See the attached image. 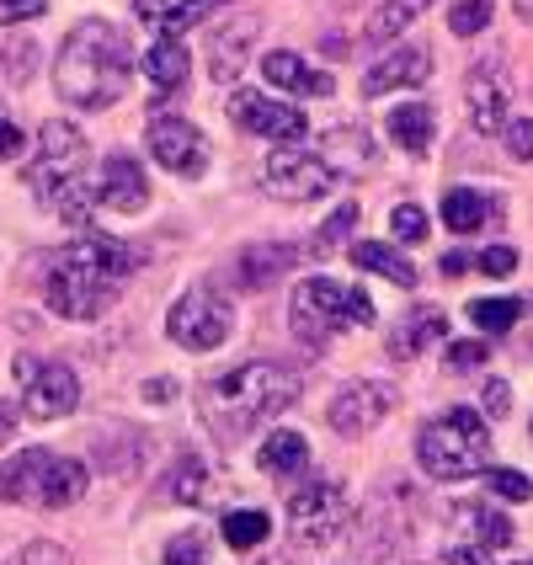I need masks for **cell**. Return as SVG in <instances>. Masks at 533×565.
Listing matches in <instances>:
<instances>
[{"label":"cell","instance_id":"7","mask_svg":"<svg viewBox=\"0 0 533 565\" xmlns=\"http://www.w3.org/2000/svg\"><path fill=\"white\" fill-rule=\"evenodd\" d=\"M288 320H294V337L305 347H326L337 331H352V326H374V299L363 288H347V282L331 278H305L294 288V305H288Z\"/></svg>","mask_w":533,"mask_h":565},{"label":"cell","instance_id":"30","mask_svg":"<svg viewBox=\"0 0 533 565\" xmlns=\"http://www.w3.org/2000/svg\"><path fill=\"white\" fill-rule=\"evenodd\" d=\"M427 6H433V0H384L363 38H369V43H390V38H401V32H406L411 22L427 11Z\"/></svg>","mask_w":533,"mask_h":565},{"label":"cell","instance_id":"35","mask_svg":"<svg viewBox=\"0 0 533 565\" xmlns=\"http://www.w3.org/2000/svg\"><path fill=\"white\" fill-rule=\"evenodd\" d=\"M160 565H209V539L198 534V529H188V534H177L171 544H166V555H160Z\"/></svg>","mask_w":533,"mask_h":565},{"label":"cell","instance_id":"11","mask_svg":"<svg viewBox=\"0 0 533 565\" xmlns=\"http://www.w3.org/2000/svg\"><path fill=\"white\" fill-rule=\"evenodd\" d=\"M230 124L256 134V139H278V145L305 139V113L288 107V102H278V96H262V92H235L230 96Z\"/></svg>","mask_w":533,"mask_h":565},{"label":"cell","instance_id":"45","mask_svg":"<svg viewBox=\"0 0 533 565\" xmlns=\"http://www.w3.org/2000/svg\"><path fill=\"white\" fill-rule=\"evenodd\" d=\"M43 11H49V0H0V22H32Z\"/></svg>","mask_w":533,"mask_h":565},{"label":"cell","instance_id":"17","mask_svg":"<svg viewBox=\"0 0 533 565\" xmlns=\"http://www.w3.org/2000/svg\"><path fill=\"white\" fill-rule=\"evenodd\" d=\"M465 96H470L475 134H497V128L507 124V75L497 70V64H475Z\"/></svg>","mask_w":533,"mask_h":565},{"label":"cell","instance_id":"10","mask_svg":"<svg viewBox=\"0 0 533 565\" xmlns=\"http://www.w3.org/2000/svg\"><path fill=\"white\" fill-rule=\"evenodd\" d=\"M81 406V379L70 363H38L32 379H22V416L28 422H60Z\"/></svg>","mask_w":533,"mask_h":565},{"label":"cell","instance_id":"19","mask_svg":"<svg viewBox=\"0 0 533 565\" xmlns=\"http://www.w3.org/2000/svg\"><path fill=\"white\" fill-rule=\"evenodd\" d=\"M262 70H267V81H273L278 92H288V96H331V92H337V81H331L326 70L305 64L299 54H288V49L267 54V60H262Z\"/></svg>","mask_w":533,"mask_h":565},{"label":"cell","instance_id":"13","mask_svg":"<svg viewBox=\"0 0 533 565\" xmlns=\"http://www.w3.org/2000/svg\"><path fill=\"white\" fill-rule=\"evenodd\" d=\"M390 411H395V390L384 379H358V384H347L342 395L331 401L326 416H331V427L342 438H363V433H374Z\"/></svg>","mask_w":533,"mask_h":565},{"label":"cell","instance_id":"15","mask_svg":"<svg viewBox=\"0 0 533 565\" xmlns=\"http://www.w3.org/2000/svg\"><path fill=\"white\" fill-rule=\"evenodd\" d=\"M92 198L102 209H113V214H139V209L150 203V182H145L139 160L107 156L102 171H96V182H92Z\"/></svg>","mask_w":533,"mask_h":565},{"label":"cell","instance_id":"33","mask_svg":"<svg viewBox=\"0 0 533 565\" xmlns=\"http://www.w3.org/2000/svg\"><path fill=\"white\" fill-rule=\"evenodd\" d=\"M518 315H523L518 299H475L470 305V320L480 326V331H491V337L512 331V326H518Z\"/></svg>","mask_w":533,"mask_h":565},{"label":"cell","instance_id":"49","mask_svg":"<svg viewBox=\"0 0 533 565\" xmlns=\"http://www.w3.org/2000/svg\"><path fill=\"white\" fill-rule=\"evenodd\" d=\"M459 273H470V256H443V278H459Z\"/></svg>","mask_w":533,"mask_h":565},{"label":"cell","instance_id":"14","mask_svg":"<svg viewBox=\"0 0 533 565\" xmlns=\"http://www.w3.org/2000/svg\"><path fill=\"white\" fill-rule=\"evenodd\" d=\"M150 156L177 177H203L209 171V145L188 118H156L150 124Z\"/></svg>","mask_w":533,"mask_h":565},{"label":"cell","instance_id":"16","mask_svg":"<svg viewBox=\"0 0 533 565\" xmlns=\"http://www.w3.org/2000/svg\"><path fill=\"white\" fill-rule=\"evenodd\" d=\"M433 75V54L422 43H406L395 54H379V64L363 75V96H384V92H401V86H422Z\"/></svg>","mask_w":533,"mask_h":565},{"label":"cell","instance_id":"39","mask_svg":"<svg viewBox=\"0 0 533 565\" xmlns=\"http://www.w3.org/2000/svg\"><path fill=\"white\" fill-rule=\"evenodd\" d=\"M0 54H6L0 64H6V75H11V81H28L32 64H38V43H28V38H22V43H6Z\"/></svg>","mask_w":533,"mask_h":565},{"label":"cell","instance_id":"25","mask_svg":"<svg viewBox=\"0 0 533 565\" xmlns=\"http://www.w3.org/2000/svg\"><path fill=\"white\" fill-rule=\"evenodd\" d=\"M433 128H438V113H433L427 102H406V107H395V113H390V139H395L406 156H427Z\"/></svg>","mask_w":533,"mask_h":565},{"label":"cell","instance_id":"8","mask_svg":"<svg viewBox=\"0 0 533 565\" xmlns=\"http://www.w3.org/2000/svg\"><path fill=\"white\" fill-rule=\"evenodd\" d=\"M230 326H235V310L224 305L214 288H188L182 299H177V310L166 315V337L177 347H192V352H209V347H220L230 337Z\"/></svg>","mask_w":533,"mask_h":565},{"label":"cell","instance_id":"40","mask_svg":"<svg viewBox=\"0 0 533 565\" xmlns=\"http://www.w3.org/2000/svg\"><path fill=\"white\" fill-rule=\"evenodd\" d=\"M475 267H480L486 278H512V273H518V252H512V246H486V252L475 256Z\"/></svg>","mask_w":533,"mask_h":565},{"label":"cell","instance_id":"36","mask_svg":"<svg viewBox=\"0 0 533 565\" xmlns=\"http://www.w3.org/2000/svg\"><path fill=\"white\" fill-rule=\"evenodd\" d=\"M448 28L459 32V38L486 32V28H491V0H459V6L448 11Z\"/></svg>","mask_w":533,"mask_h":565},{"label":"cell","instance_id":"50","mask_svg":"<svg viewBox=\"0 0 533 565\" xmlns=\"http://www.w3.org/2000/svg\"><path fill=\"white\" fill-rule=\"evenodd\" d=\"M11 422H17V411L0 406V443H6V433H11Z\"/></svg>","mask_w":533,"mask_h":565},{"label":"cell","instance_id":"21","mask_svg":"<svg viewBox=\"0 0 533 565\" xmlns=\"http://www.w3.org/2000/svg\"><path fill=\"white\" fill-rule=\"evenodd\" d=\"M214 0H134V11H139V22L145 28H156L160 38H182L192 22H203V11H209Z\"/></svg>","mask_w":533,"mask_h":565},{"label":"cell","instance_id":"37","mask_svg":"<svg viewBox=\"0 0 533 565\" xmlns=\"http://www.w3.org/2000/svg\"><path fill=\"white\" fill-rule=\"evenodd\" d=\"M486 486H491L502 502H533V480L523 470H486Z\"/></svg>","mask_w":533,"mask_h":565},{"label":"cell","instance_id":"48","mask_svg":"<svg viewBox=\"0 0 533 565\" xmlns=\"http://www.w3.org/2000/svg\"><path fill=\"white\" fill-rule=\"evenodd\" d=\"M443 565H486V550H448Z\"/></svg>","mask_w":533,"mask_h":565},{"label":"cell","instance_id":"3","mask_svg":"<svg viewBox=\"0 0 533 565\" xmlns=\"http://www.w3.org/2000/svg\"><path fill=\"white\" fill-rule=\"evenodd\" d=\"M299 401V379L294 369H283V363H267V358H256V363H241V369H230L220 374L209 390H203V422H209V433L220 443H235L246 438L252 427L262 422H273L278 411H288Z\"/></svg>","mask_w":533,"mask_h":565},{"label":"cell","instance_id":"51","mask_svg":"<svg viewBox=\"0 0 533 565\" xmlns=\"http://www.w3.org/2000/svg\"><path fill=\"white\" fill-rule=\"evenodd\" d=\"M518 17H523V22H533V0H518Z\"/></svg>","mask_w":533,"mask_h":565},{"label":"cell","instance_id":"28","mask_svg":"<svg viewBox=\"0 0 533 565\" xmlns=\"http://www.w3.org/2000/svg\"><path fill=\"white\" fill-rule=\"evenodd\" d=\"M352 262H358L363 273H379V278H390L395 288H416V267H411L401 252L379 246V241H358V246H352Z\"/></svg>","mask_w":533,"mask_h":565},{"label":"cell","instance_id":"6","mask_svg":"<svg viewBox=\"0 0 533 565\" xmlns=\"http://www.w3.org/2000/svg\"><path fill=\"white\" fill-rule=\"evenodd\" d=\"M86 497V465L64 459L49 448H22L17 459L0 465V502H32V507H75Z\"/></svg>","mask_w":533,"mask_h":565},{"label":"cell","instance_id":"29","mask_svg":"<svg viewBox=\"0 0 533 565\" xmlns=\"http://www.w3.org/2000/svg\"><path fill=\"white\" fill-rule=\"evenodd\" d=\"M459 523L475 534L480 550H507V544H512V523H507L502 512H491V507H480V502L459 507Z\"/></svg>","mask_w":533,"mask_h":565},{"label":"cell","instance_id":"44","mask_svg":"<svg viewBox=\"0 0 533 565\" xmlns=\"http://www.w3.org/2000/svg\"><path fill=\"white\" fill-rule=\"evenodd\" d=\"M17 565H70V555H64L60 544L38 539V544H28V550H22V561H17Z\"/></svg>","mask_w":533,"mask_h":565},{"label":"cell","instance_id":"12","mask_svg":"<svg viewBox=\"0 0 533 565\" xmlns=\"http://www.w3.org/2000/svg\"><path fill=\"white\" fill-rule=\"evenodd\" d=\"M331 182H337V171L320 156L294 150V145H283V150L267 156V188L278 192L283 203H310V198H320Z\"/></svg>","mask_w":533,"mask_h":565},{"label":"cell","instance_id":"9","mask_svg":"<svg viewBox=\"0 0 533 565\" xmlns=\"http://www.w3.org/2000/svg\"><path fill=\"white\" fill-rule=\"evenodd\" d=\"M342 523H347V491L331 486V480H315V486L288 497V529L310 550L315 544H331V539L342 534Z\"/></svg>","mask_w":533,"mask_h":565},{"label":"cell","instance_id":"38","mask_svg":"<svg viewBox=\"0 0 533 565\" xmlns=\"http://www.w3.org/2000/svg\"><path fill=\"white\" fill-rule=\"evenodd\" d=\"M390 230H395V241L416 246V241H427V214H422L416 203H395V214H390Z\"/></svg>","mask_w":533,"mask_h":565},{"label":"cell","instance_id":"26","mask_svg":"<svg viewBox=\"0 0 533 565\" xmlns=\"http://www.w3.org/2000/svg\"><path fill=\"white\" fill-rule=\"evenodd\" d=\"M491 214H497V198H486V192H475V188L443 192V224H448L454 235H475Z\"/></svg>","mask_w":533,"mask_h":565},{"label":"cell","instance_id":"42","mask_svg":"<svg viewBox=\"0 0 533 565\" xmlns=\"http://www.w3.org/2000/svg\"><path fill=\"white\" fill-rule=\"evenodd\" d=\"M443 358H448V369H480L491 352H486V342H448Z\"/></svg>","mask_w":533,"mask_h":565},{"label":"cell","instance_id":"2","mask_svg":"<svg viewBox=\"0 0 533 565\" xmlns=\"http://www.w3.org/2000/svg\"><path fill=\"white\" fill-rule=\"evenodd\" d=\"M139 256L128 252L124 241L107 235H81L70 241L49 273V310L64 320H96L107 315V305L124 294V282L134 278Z\"/></svg>","mask_w":533,"mask_h":565},{"label":"cell","instance_id":"1","mask_svg":"<svg viewBox=\"0 0 533 565\" xmlns=\"http://www.w3.org/2000/svg\"><path fill=\"white\" fill-rule=\"evenodd\" d=\"M128 54L134 49H128L124 28H113L102 17H86V22H75V28L64 32L60 60H54V86L81 113L113 107L128 92V70H134Z\"/></svg>","mask_w":533,"mask_h":565},{"label":"cell","instance_id":"46","mask_svg":"<svg viewBox=\"0 0 533 565\" xmlns=\"http://www.w3.org/2000/svg\"><path fill=\"white\" fill-rule=\"evenodd\" d=\"M17 156H22V128L11 124V113L0 102V160H17Z\"/></svg>","mask_w":533,"mask_h":565},{"label":"cell","instance_id":"31","mask_svg":"<svg viewBox=\"0 0 533 565\" xmlns=\"http://www.w3.org/2000/svg\"><path fill=\"white\" fill-rule=\"evenodd\" d=\"M166 497L171 502H203L209 497V465L198 459V454H182L177 465H171V486H166Z\"/></svg>","mask_w":533,"mask_h":565},{"label":"cell","instance_id":"47","mask_svg":"<svg viewBox=\"0 0 533 565\" xmlns=\"http://www.w3.org/2000/svg\"><path fill=\"white\" fill-rule=\"evenodd\" d=\"M145 401H156V406H171V401H177V379H150V384H145Z\"/></svg>","mask_w":533,"mask_h":565},{"label":"cell","instance_id":"18","mask_svg":"<svg viewBox=\"0 0 533 565\" xmlns=\"http://www.w3.org/2000/svg\"><path fill=\"white\" fill-rule=\"evenodd\" d=\"M256 28H262L256 17H235V22L214 28V38H209V75H214L220 86H230V81L241 75V64H246V49H252Z\"/></svg>","mask_w":533,"mask_h":565},{"label":"cell","instance_id":"5","mask_svg":"<svg viewBox=\"0 0 533 565\" xmlns=\"http://www.w3.org/2000/svg\"><path fill=\"white\" fill-rule=\"evenodd\" d=\"M416 459L422 470L438 475V480H465V475H486L491 470V427L480 422V411H443L422 427L416 438Z\"/></svg>","mask_w":533,"mask_h":565},{"label":"cell","instance_id":"34","mask_svg":"<svg viewBox=\"0 0 533 565\" xmlns=\"http://www.w3.org/2000/svg\"><path fill=\"white\" fill-rule=\"evenodd\" d=\"M352 224H358V203H342V209H337V214L326 220V230H315L310 252H315V256L337 252V246H342V241H347V230H352Z\"/></svg>","mask_w":533,"mask_h":565},{"label":"cell","instance_id":"41","mask_svg":"<svg viewBox=\"0 0 533 565\" xmlns=\"http://www.w3.org/2000/svg\"><path fill=\"white\" fill-rule=\"evenodd\" d=\"M507 156H512V160H533V118L507 124Z\"/></svg>","mask_w":533,"mask_h":565},{"label":"cell","instance_id":"43","mask_svg":"<svg viewBox=\"0 0 533 565\" xmlns=\"http://www.w3.org/2000/svg\"><path fill=\"white\" fill-rule=\"evenodd\" d=\"M480 406H486V416H497V422H502L507 411H512V390H507L502 379H491V384L480 390Z\"/></svg>","mask_w":533,"mask_h":565},{"label":"cell","instance_id":"20","mask_svg":"<svg viewBox=\"0 0 533 565\" xmlns=\"http://www.w3.org/2000/svg\"><path fill=\"white\" fill-rule=\"evenodd\" d=\"M294 262H299V252H294V246H278V241L246 246L241 262H235V278H241V288H267V282H278Z\"/></svg>","mask_w":533,"mask_h":565},{"label":"cell","instance_id":"4","mask_svg":"<svg viewBox=\"0 0 533 565\" xmlns=\"http://www.w3.org/2000/svg\"><path fill=\"white\" fill-rule=\"evenodd\" d=\"M81 166H86V134L75 124H43L38 134V156L28 160V188L60 209L70 224H86L92 220V192H81Z\"/></svg>","mask_w":533,"mask_h":565},{"label":"cell","instance_id":"32","mask_svg":"<svg viewBox=\"0 0 533 565\" xmlns=\"http://www.w3.org/2000/svg\"><path fill=\"white\" fill-rule=\"evenodd\" d=\"M273 534V518L262 507H241V512H224V539L230 550H256L262 539Z\"/></svg>","mask_w":533,"mask_h":565},{"label":"cell","instance_id":"23","mask_svg":"<svg viewBox=\"0 0 533 565\" xmlns=\"http://www.w3.org/2000/svg\"><path fill=\"white\" fill-rule=\"evenodd\" d=\"M320 160H326L337 177H352V171L374 166V139H369V128H337V134H326Z\"/></svg>","mask_w":533,"mask_h":565},{"label":"cell","instance_id":"22","mask_svg":"<svg viewBox=\"0 0 533 565\" xmlns=\"http://www.w3.org/2000/svg\"><path fill=\"white\" fill-rule=\"evenodd\" d=\"M188 70H192V54L182 49V38H156V43H150V54H145V75H150V86H156L160 96L182 92Z\"/></svg>","mask_w":533,"mask_h":565},{"label":"cell","instance_id":"24","mask_svg":"<svg viewBox=\"0 0 533 565\" xmlns=\"http://www.w3.org/2000/svg\"><path fill=\"white\" fill-rule=\"evenodd\" d=\"M256 465L278 480H294V475L310 470V443L299 433H267V443L256 448Z\"/></svg>","mask_w":533,"mask_h":565},{"label":"cell","instance_id":"27","mask_svg":"<svg viewBox=\"0 0 533 565\" xmlns=\"http://www.w3.org/2000/svg\"><path fill=\"white\" fill-rule=\"evenodd\" d=\"M438 337H448V315H443L438 305H422V310H411V326H401V331H395L390 352H395V358H416L422 347L438 342Z\"/></svg>","mask_w":533,"mask_h":565}]
</instances>
